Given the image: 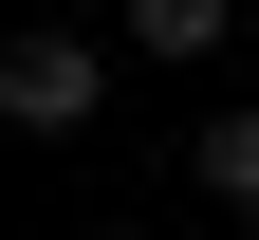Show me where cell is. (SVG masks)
Returning a JSON list of instances; mask_svg holds the SVG:
<instances>
[{"instance_id":"6da1fadb","label":"cell","mask_w":259,"mask_h":240,"mask_svg":"<svg viewBox=\"0 0 259 240\" xmlns=\"http://www.w3.org/2000/svg\"><path fill=\"white\" fill-rule=\"evenodd\" d=\"M93 111H111V37H93V19H19V37H0V129H19V148H74Z\"/></svg>"},{"instance_id":"7a4b0ae2","label":"cell","mask_w":259,"mask_h":240,"mask_svg":"<svg viewBox=\"0 0 259 240\" xmlns=\"http://www.w3.org/2000/svg\"><path fill=\"white\" fill-rule=\"evenodd\" d=\"M185 185H204L222 222H259V111H204L185 129Z\"/></svg>"},{"instance_id":"3957f363","label":"cell","mask_w":259,"mask_h":240,"mask_svg":"<svg viewBox=\"0 0 259 240\" xmlns=\"http://www.w3.org/2000/svg\"><path fill=\"white\" fill-rule=\"evenodd\" d=\"M241 0H130V56H222Z\"/></svg>"}]
</instances>
